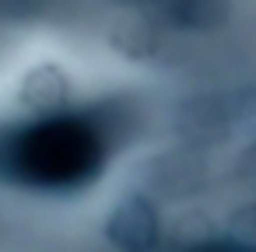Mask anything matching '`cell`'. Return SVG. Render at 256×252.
Wrapping results in <instances>:
<instances>
[{
    "instance_id": "obj_1",
    "label": "cell",
    "mask_w": 256,
    "mask_h": 252,
    "mask_svg": "<svg viewBox=\"0 0 256 252\" xmlns=\"http://www.w3.org/2000/svg\"><path fill=\"white\" fill-rule=\"evenodd\" d=\"M102 165L106 140L81 116H50L0 140V175L28 189L70 193L98 179Z\"/></svg>"
},
{
    "instance_id": "obj_2",
    "label": "cell",
    "mask_w": 256,
    "mask_h": 252,
    "mask_svg": "<svg viewBox=\"0 0 256 252\" xmlns=\"http://www.w3.org/2000/svg\"><path fill=\"white\" fill-rule=\"evenodd\" d=\"M109 238L123 252H151L158 242V214L148 200L134 196L120 203L109 217Z\"/></svg>"
},
{
    "instance_id": "obj_3",
    "label": "cell",
    "mask_w": 256,
    "mask_h": 252,
    "mask_svg": "<svg viewBox=\"0 0 256 252\" xmlns=\"http://www.w3.org/2000/svg\"><path fill=\"white\" fill-rule=\"evenodd\" d=\"M168 21L186 28H210L224 18V0H162Z\"/></svg>"
},
{
    "instance_id": "obj_4",
    "label": "cell",
    "mask_w": 256,
    "mask_h": 252,
    "mask_svg": "<svg viewBox=\"0 0 256 252\" xmlns=\"http://www.w3.org/2000/svg\"><path fill=\"white\" fill-rule=\"evenodd\" d=\"M193 252H256V245H249V242H207V245H196Z\"/></svg>"
}]
</instances>
